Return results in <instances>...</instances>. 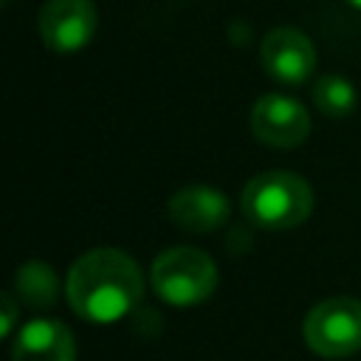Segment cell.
Here are the masks:
<instances>
[{
  "mask_svg": "<svg viewBox=\"0 0 361 361\" xmlns=\"http://www.w3.org/2000/svg\"><path fill=\"white\" fill-rule=\"evenodd\" d=\"M313 102L316 107L327 116V118H344L355 110V102H358V93L353 87V82L347 76H322L313 87Z\"/></svg>",
  "mask_w": 361,
  "mask_h": 361,
  "instance_id": "cell-11",
  "label": "cell"
},
{
  "mask_svg": "<svg viewBox=\"0 0 361 361\" xmlns=\"http://www.w3.org/2000/svg\"><path fill=\"white\" fill-rule=\"evenodd\" d=\"M169 217L175 226L192 234H206L228 220V200L214 186H183L169 200Z\"/></svg>",
  "mask_w": 361,
  "mask_h": 361,
  "instance_id": "cell-8",
  "label": "cell"
},
{
  "mask_svg": "<svg viewBox=\"0 0 361 361\" xmlns=\"http://www.w3.org/2000/svg\"><path fill=\"white\" fill-rule=\"evenodd\" d=\"M243 212L268 231H285L305 223L313 212V189L305 178L282 169L259 172L243 189Z\"/></svg>",
  "mask_w": 361,
  "mask_h": 361,
  "instance_id": "cell-2",
  "label": "cell"
},
{
  "mask_svg": "<svg viewBox=\"0 0 361 361\" xmlns=\"http://www.w3.org/2000/svg\"><path fill=\"white\" fill-rule=\"evenodd\" d=\"M56 293H59V282L45 262L28 259L25 265L17 268L14 296L20 305H25L31 310H48V307H54Z\"/></svg>",
  "mask_w": 361,
  "mask_h": 361,
  "instance_id": "cell-10",
  "label": "cell"
},
{
  "mask_svg": "<svg viewBox=\"0 0 361 361\" xmlns=\"http://www.w3.org/2000/svg\"><path fill=\"white\" fill-rule=\"evenodd\" d=\"M65 288L76 316L93 324H113L141 302L144 279L124 251L93 248L71 265Z\"/></svg>",
  "mask_w": 361,
  "mask_h": 361,
  "instance_id": "cell-1",
  "label": "cell"
},
{
  "mask_svg": "<svg viewBox=\"0 0 361 361\" xmlns=\"http://www.w3.org/2000/svg\"><path fill=\"white\" fill-rule=\"evenodd\" d=\"M76 344L71 330L56 319H34L20 327L11 361H73Z\"/></svg>",
  "mask_w": 361,
  "mask_h": 361,
  "instance_id": "cell-9",
  "label": "cell"
},
{
  "mask_svg": "<svg viewBox=\"0 0 361 361\" xmlns=\"http://www.w3.org/2000/svg\"><path fill=\"white\" fill-rule=\"evenodd\" d=\"M259 56L265 73L282 85H302L316 71V48L299 28L282 25L268 31Z\"/></svg>",
  "mask_w": 361,
  "mask_h": 361,
  "instance_id": "cell-7",
  "label": "cell"
},
{
  "mask_svg": "<svg viewBox=\"0 0 361 361\" xmlns=\"http://www.w3.org/2000/svg\"><path fill=\"white\" fill-rule=\"evenodd\" d=\"M0 307H3L0 336L6 338V336L11 333V327H14V319H17V302H14V296H11V293H3V296H0Z\"/></svg>",
  "mask_w": 361,
  "mask_h": 361,
  "instance_id": "cell-12",
  "label": "cell"
},
{
  "mask_svg": "<svg viewBox=\"0 0 361 361\" xmlns=\"http://www.w3.org/2000/svg\"><path fill=\"white\" fill-rule=\"evenodd\" d=\"M37 28L54 54H76L96 34V6L93 0H48Z\"/></svg>",
  "mask_w": 361,
  "mask_h": 361,
  "instance_id": "cell-5",
  "label": "cell"
},
{
  "mask_svg": "<svg viewBox=\"0 0 361 361\" xmlns=\"http://www.w3.org/2000/svg\"><path fill=\"white\" fill-rule=\"evenodd\" d=\"M347 3H350V6H355V8L361 11V0H347Z\"/></svg>",
  "mask_w": 361,
  "mask_h": 361,
  "instance_id": "cell-13",
  "label": "cell"
},
{
  "mask_svg": "<svg viewBox=\"0 0 361 361\" xmlns=\"http://www.w3.org/2000/svg\"><path fill=\"white\" fill-rule=\"evenodd\" d=\"M251 133L276 149L299 147L310 133V116L307 110L279 93L259 96L251 107Z\"/></svg>",
  "mask_w": 361,
  "mask_h": 361,
  "instance_id": "cell-6",
  "label": "cell"
},
{
  "mask_svg": "<svg viewBox=\"0 0 361 361\" xmlns=\"http://www.w3.org/2000/svg\"><path fill=\"white\" fill-rule=\"evenodd\" d=\"M305 341L316 355L347 358L361 350V302L333 296L310 307L305 319Z\"/></svg>",
  "mask_w": 361,
  "mask_h": 361,
  "instance_id": "cell-4",
  "label": "cell"
},
{
  "mask_svg": "<svg viewBox=\"0 0 361 361\" xmlns=\"http://www.w3.org/2000/svg\"><path fill=\"white\" fill-rule=\"evenodd\" d=\"M149 282L158 299L172 307H195L206 302L217 288V265L200 248L178 245L155 257Z\"/></svg>",
  "mask_w": 361,
  "mask_h": 361,
  "instance_id": "cell-3",
  "label": "cell"
}]
</instances>
